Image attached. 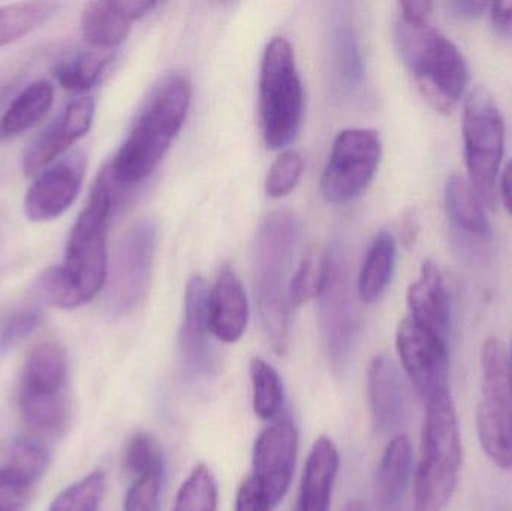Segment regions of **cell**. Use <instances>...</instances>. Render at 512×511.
<instances>
[{"mask_svg":"<svg viewBox=\"0 0 512 511\" xmlns=\"http://www.w3.org/2000/svg\"><path fill=\"white\" fill-rule=\"evenodd\" d=\"M192 87L182 74L165 75L141 107L107 173L113 189L134 188L152 176L185 125Z\"/></svg>","mask_w":512,"mask_h":511,"instance_id":"6da1fadb","label":"cell"},{"mask_svg":"<svg viewBox=\"0 0 512 511\" xmlns=\"http://www.w3.org/2000/svg\"><path fill=\"white\" fill-rule=\"evenodd\" d=\"M298 240V221L288 210L270 213L255 243V297L262 332L277 356L288 351L289 270Z\"/></svg>","mask_w":512,"mask_h":511,"instance_id":"7a4b0ae2","label":"cell"},{"mask_svg":"<svg viewBox=\"0 0 512 511\" xmlns=\"http://www.w3.org/2000/svg\"><path fill=\"white\" fill-rule=\"evenodd\" d=\"M394 42L403 65L423 98L441 114H450L465 96L469 66L462 51L429 23L397 18Z\"/></svg>","mask_w":512,"mask_h":511,"instance_id":"3957f363","label":"cell"},{"mask_svg":"<svg viewBox=\"0 0 512 511\" xmlns=\"http://www.w3.org/2000/svg\"><path fill=\"white\" fill-rule=\"evenodd\" d=\"M462 467L459 417L448 390L426 402L414 511H444L459 485Z\"/></svg>","mask_w":512,"mask_h":511,"instance_id":"277c9868","label":"cell"},{"mask_svg":"<svg viewBox=\"0 0 512 511\" xmlns=\"http://www.w3.org/2000/svg\"><path fill=\"white\" fill-rule=\"evenodd\" d=\"M113 207L114 189L104 168L72 227L66 243L65 263L60 266L72 309L95 299L107 281V236Z\"/></svg>","mask_w":512,"mask_h":511,"instance_id":"5b68a950","label":"cell"},{"mask_svg":"<svg viewBox=\"0 0 512 511\" xmlns=\"http://www.w3.org/2000/svg\"><path fill=\"white\" fill-rule=\"evenodd\" d=\"M303 110L294 51L285 38H273L265 47L259 75V119L268 149H283L297 138Z\"/></svg>","mask_w":512,"mask_h":511,"instance_id":"8992f818","label":"cell"},{"mask_svg":"<svg viewBox=\"0 0 512 511\" xmlns=\"http://www.w3.org/2000/svg\"><path fill=\"white\" fill-rule=\"evenodd\" d=\"M462 137L469 185L484 207L493 210L505 153V122L495 98L484 87L466 93Z\"/></svg>","mask_w":512,"mask_h":511,"instance_id":"52a82bcc","label":"cell"},{"mask_svg":"<svg viewBox=\"0 0 512 511\" xmlns=\"http://www.w3.org/2000/svg\"><path fill=\"white\" fill-rule=\"evenodd\" d=\"M18 408L23 422L38 434H59L69 417L68 354L57 342L32 348L21 374Z\"/></svg>","mask_w":512,"mask_h":511,"instance_id":"ba28073f","label":"cell"},{"mask_svg":"<svg viewBox=\"0 0 512 511\" xmlns=\"http://www.w3.org/2000/svg\"><path fill=\"white\" fill-rule=\"evenodd\" d=\"M480 362L478 440L496 467L512 470V371L504 342L498 338L486 339Z\"/></svg>","mask_w":512,"mask_h":511,"instance_id":"9c48e42d","label":"cell"},{"mask_svg":"<svg viewBox=\"0 0 512 511\" xmlns=\"http://www.w3.org/2000/svg\"><path fill=\"white\" fill-rule=\"evenodd\" d=\"M319 321L331 366L342 374L357 336V311L351 287L348 254L339 243L327 249V275L318 296Z\"/></svg>","mask_w":512,"mask_h":511,"instance_id":"30bf717a","label":"cell"},{"mask_svg":"<svg viewBox=\"0 0 512 511\" xmlns=\"http://www.w3.org/2000/svg\"><path fill=\"white\" fill-rule=\"evenodd\" d=\"M382 158V143L373 129H343L334 138L330 159L321 177L325 201L345 204L360 197L375 177Z\"/></svg>","mask_w":512,"mask_h":511,"instance_id":"8fae6325","label":"cell"},{"mask_svg":"<svg viewBox=\"0 0 512 511\" xmlns=\"http://www.w3.org/2000/svg\"><path fill=\"white\" fill-rule=\"evenodd\" d=\"M156 248V225L150 219L135 222L120 240L108 285V311L129 314L146 299Z\"/></svg>","mask_w":512,"mask_h":511,"instance_id":"7c38bea8","label":"cell"},{"mask_svg":"<svg viewBox=\"0 0 512 511\" xmlns=\"http://www.w3.org/2000/svg\"><path fill=\"white\" fill-rule=\"evenodd\" d=\"M396 350L406 375L424 402L450 390L447 339L435 330L408 315L397 326Z\"/></svg>","mask_w":512,"mask_h":511,"instance_id":"4fadbf2b","label":"cell"},{"mask_svg":"<svg viewBox=\"0 0 512 511\" xmlns=\"http://www.w3.org/2000/svg\"><path fill=\"white\" fill-rule=\"evenodd\" d=\"M298 455V431L294 420L282 416L262 429L252 455V477L265 489L274 507L288 494Z\"/></svg>","mask_w":512,"mask_h":511,"instance_id":"5bb4252c","label":"cell"},{"mask_svg":"<svg viewBox=\"0 0 512 511\" xmlns=\"http://www.w3.org/2000/svg\"><path fill=\"white\" fill-rule=\"evenodd\" d=\"M86 167L84 153L75 152L42 170L27 189L24 216L32 222H50L60 218L77 200Z\"/></svg>","mask_w":512,"mask_h":511,"instance_id":"9a60e30c","label":"cell"},{"mask_svg":"<svg viewBox=\"0 0 512 511\" xmlns=\"http://www.w3.org/2000/svg\"><path fill=\"white\" fill-rule=\"evenodd\" d=\"M93 117L95 102L92 98H78L69 102L62 116L47 126L24 153V174H39L45 167L53 164L75 141L90 131Z\"/></svg>","mask_w":512,"mask_h":511,"instance_id":"2e32d148","label":"cell"},{"mask_svg":"<svg viewBox=\"0 0 512 511\" xmlns=\"http://www.w3.org/2000/svg\"><path fill=\"white\" fill-rule=\"evenodd\" d=\"M206 318L210 335L218 341L234 344L245 335L249 323L248 296L231 267L225 266L213 287L207 290Z\"/></svg>","mask_w":512,"mask_h":511,"instance_id":"e0dca14e","label":"cell"},{"mask_svg":"<svg viewBox=\"0 0 512 511\" xmlns=\"http://www.w3.org/2000/svg\"><path fill=\"white\" fill-rule=\"evenodd\" d=\"M156 5L158 3L149 0L89 2L81 14L84 39L98 50L119 47L128 38L132 23L149 14Z\"/></svg>","mask_w":512,"mask_h":511,"instance_id":"ac0fdd59","label":"cell"},{"mask_svg":"<svg viewBox=\"0 0 512 511\" xmlns=\"http://www.w3.org/2000/svg\"><path fill=\"white\" fill-rule=\"evenodd\" d=\"M370 417L378 434H391L402 425L406 414V392L396 362L387 354H379L367 371Z\"/></svg>","mask_w":512,"mask_h":511,"instance_id":"d6986e66","label":"cell"},{"mask_svg":"<svg viewBox=\"0 0 512 511\" xmlns=\"http://www.w3.org/2000/svg\"><path fill=\"white\" fill-rule=\"evenodd\" d=\"M206 282L201 276L189 279L185 294V315L180 330V351L186 368L207 374L215 368V354L209 339L206 318Z\"/></svg>","mask_w":512,"mask_h":511,"instance_id":"ffe728a7","label":"cell"},{"mask_svg":"<svg viewBox=\"0 0 512 511\" xmlns=\"http://www.w3.org/2000/svg\"><path fill=\"white\" fill-rule=\"evenodd\" d=\"M408 306L411 317L448 339L451 326V300L444 275L438 264L426 260L420 276L409 287Z\"/></svg>","mask_w":512,"mask_h":511,"instance_id":"44dd1931","label":"cell"},{"mask_svg":"<svg viewBox=\"0 0 512 511\" xmlns=\"http://www.w3.org/2000/svg\"><path fill=\"white\" fill-rule=\"evenodd\" d=\"M340 458L336 444L321 437L313 444L301 479L298 511H330Z\"/></svg>","mask_w":512,"mask_h":511,"instance_id":"7402d4cb","label":"cell"},{"mask_svg":"<svg viewBox=\"0 0 512 511\" xmlns=\"http://www.w3.org/2000/svg\"><path fill=\"white\" fill-rule=\"evenodd\" d=\"M414 465L411 440L399 434L385 447L376 470L375 495L381 511H396L405 497Z\"/></svg>","mask_w":512,"mask_h":511,"instance_id":"603a6c76","label":"cell"},{"mask_svg":"<svg viewBox=\"0 0 512 511\" xmlns=\"http://www.w3.org/2000/svg\"><path fill=\"white\" fill-rule=\"evenodd\" d=\"M343 5L333 17L331 27V54H333L334 75L343 92L354 93L363 84L364 71L357 33L351 17Z\"/></svg>","mask_w":512,"mask_h":511,"instance_id":"cb8c5ba5","label":"cell"},{"mask_svg":"<svg viewBox=\"0 0 512 511\" xmlns=\"http://www.w3.org/2000/svg\"><path fill=\"white\" fill-rule=\"evenodd\" d=\"M54 102L50 81L38 80L21 90L0 119V140L18 137L47 116Z\"/></svg>","mask_w":512,"mask_h":511,"instance_id":"d4e9b609","label":"cell"},{"mask_svg":"<svg viewBox=\"0 0 512 511\" xmlns=\"http://www.w3.org/2000/svg\"><path fill=\"white\" fill-rule=\"evenodd\" d=\"M445 209L453 227L478 239L492 234L486 207L481 203L469 182L462 176H451L445 185Z\"/></svg>","mask_w":512,"mask_h":511,"instance_id":"484cf974","label":"cell"},{"mask_svg":"<svg viewBox=\"0 0 512 511\" xmlns=\"http://www.w3.org/2000/svg\"><path fill=\"white\" fill-rule=\"evenodd\" d=\"M396 240L381 231L370 243L358 275L357 291L363 302L373 303L387 290L396 269Z\"/></svg>","mask_w":512,"mask_h":511,"instance_id":"4316f807","label":"cell"},{"mask_svg":"<svg viewBox=\"0 0 512 511\" xmlns=\"http://www.w3.org/2000/svg\"><path fill=\"white\" fill-rule=\"evenodd\" d=\"M113 59L110 51L87 48L63 60L54 69L57 81L69 92L81 93L92 89Z\"/></svg>","mask_w":512,"mask_h":511,"instance_id":"83f0119b","label":"cell"},{"mask_svg":"<svg viewBox=\"0 0 512 511\" xmlns=\"http://www.w3.org/2000/svg\"><path fill=\"white\" fill-rule=\"evenodd\" d=\"M252 384V408L255 416L264 422H274L283 413L282 378L276 369L261 357H254L249 365Z\"/></svg>","mask_w":512,"mask_h":511,"instance_id":"f1b7e54d","label":"cell"},{"mask_svg":"<svg viewBox=\"0 0 512 511\" xmlns=\"http://www.w3.org/2000/svg\"><path fill=\"white\" fill-rule=\"evenodd\" d=\"M59 8L56 2H20L0 6V47L29 35L50 20Z\"/></svg>","mask_w":512,"mask_h":511,"instance_id":"f546056e","label":"cell"},{"mask_svg":"<svg viewBox=\"0 0 512 511\" xmlns=\"http://www.w3.org/2000/svg\"><path fill=\"white\" fill-rule=\"evenodd\" d=\"M327 275V251L321 246H313L301 258L300 266L289 281V303L301 306L316 299L324 287Z\"/></svg>","mask_w":512,"mask_h":511,"instance_id":"4dcf8cb0","label":"cell"},{"mask_svg":"<svg viewBox=\"0 0 512 511\" xmlns=\"http://www.w3.org/2000/svg\"><path fill=\"white\" fill-rule=\"evenodd\" d=\"M219 486L215 474L207 465L192 470L180 486L173 511H218Z\"/></svg>","mask_w":512,"mask_h":511,"instance_id":"1f68e13d","label":"cell"},{"mask_svg":"<svg viewBox=\"0 0 512 511\" xmlns=\"http://www.w3.org/2000/svg\"><path fill=\"white\" fill-rule=\"evenodd\" d=\"M107 491V477L93 471L60 492L47 511H99Z\"/></svg>","mask_w":512,"mask_h":511,"instance_id":"d6a6232c","label":"cell"},{"mask_svg":"<svg viewBox=\"0 0 512 511\" xmlns=\"http://www.w3.org/2000/svg\"><path fill=\"white\" fill-rule=\"evenodd\" d=\"M126 471L135 479L146 476L164 477V453L155 437L138 432L125 450Z\"/></svg>","mask_w":512,"mask_h":511,"instance_id":"836d02e7","label":"cell"},{"mask_svg":"<svg viewBox=\"0 0 512 511\" xmlns=\"http://www.w3.org/2000/svg\"><path fill=\"white\" fill-rule=\"evenodd\" d=\"M39 479L3 462L0 465V511H24Z\"/></svg>","mask_w":512,"mask_h":511,"instance_id":"e575fe53","label":"cell"},{"mask_svg":"<svg viewBox=\"0 0 512 511\" xmlns=\"http://www.w3.org/2000/svg\"><path fill=\"white\" fill-rule=\"evenodd\" d=\"M304 162L300 153L286 150L271 164L265 180V192L271 198H283L294 191L303 174Z\"/></svg>","mask_w":512,"mask_h":511,"instance_id":"d590c367","label":"cell"},{"mask_svg":"<svg viewBox=\"0 0 512 511\" xmlns=\"http://www.w3.org/2000/svg\"><path fill=\"white\" fill-rule=\"evenodd\" d=\"M41 320V311L36 308L24 309L12 315L0 333V353L14 350L24 339L29 338L38 329Z\"/></svg>","mask_w":512,"mask_h":511,"instance_id":"8d00e7d4","label":"cell"},{"mask_svg":"<svg viewBox=\"0 0 512 511\" xmlns=\"http://www.w3.org/2000/svg\"><path fill=\"white\" fill-rule=\"evenodd\" d=\"M162 477L146 476L135 479L125 498L123 511H158Z\"/></svg>","mask_w":512,"mask_h":511,"instance_id":"74e56055","label":"cell"},{"mask_svg":"<svg viewBox=\"0 0 512 511\" xmlns=\"http://www.w3.org/2000/svg\"><path fill=\"white\" fill-rule=\"evenodd\" d=\"M273 509L270 497L254 477L251 476L242 483L237 492L236 511H273Z\"/></svg>","mask_w":512,"mask_h":511,"instance_id":"f35d334b","label":"cell"},{"mask_svg":"<svg viewBox=\"0 0 512 511\" xmlns=\"http://www.w3.org/2000/svg\"><path fill=\"white\" fill-rule=\"evenodd\" d=\"M490 20L501 35L512 36V0L490 3Z\"/></svg>","mask_w":512,"mask_h":511,"instance_id":"ab89813d","label":"cell"},{"mask_svg":"<svg viewBox=\"0 0 512 511\" xmlns=\"http://www.w3.org/2000/svg\"><path fill=\"white\" fill-rule=\"evenodd\" d=\"M489 2H477V0H454L448 3L451 14L463 20H474L489 11Z\"/></svg>","mask_w":512,"mask_h":511,"instance_id":"60d3db41","label":"cell"},{"mask_svg":"<svg viewBox=\"0 0 512 511\" xmlns=\"http://www.w3.org/2000/svg\"><path fill=\"white\" fill-rule=\"evenodd\" d=\"M399 8V17L403 20L426 23L433 5L432 2H427V0H409V2H400Z\"/></svg>","mask_w":512,"mask_h":511,"instance_id":"b9f144b4","label":"cell"},{"mask_svg":"<svg viewBox=\"0 0 512 511\" xmlns=\"http://www.w3.org/2000/svg\"><path fill=\"white\" fill-rule=\"evenodd\" d=\"M499 192L505 209L512 216V158L505 164L504 171L499 176Z\"/></svg>","mask_w":512,"mask_h":511,"instance_id":"7bdbcfd3","label":"cell"},{"mask_svg":"<svg viewBox=\"0 0 512 511\" xmlns=\"http://www.w3.org/2000/svg\"><path fill=\"white\" fill-rule=\"evenodd\" d=\"M403 227H405V230H403V242L408 246L414 245L418 233L417 222H415V219L412 218V216H409Z\"/></svg>","mask_w":512,"mask_h":511,"instance_id":"ee69618b","label":"cell"},{"mask_svg":"<svg viewBox=\"0 0 512 511\" xmlns=\"http://www.w3.org/2000/svg\"><path fill=\"white\" fill-rule=\"evenodd\" d=\"M345 511H370L369 507L366 506V504L363 503V501H351V503L346 506Z\"/></svg>","mask_w":512,"mask_h":511,"instance_id":"f6af8a7d","label":"cell"},{"mask_svg":"<svg viewBox=\"0 0 512 511\" xmlns=\"http://www.w3.org/2000/svg\"><path fill=\"white\" fill-rule=\"evenodd\" d=\"M508 357H510V365H511V371H512V341H511L510 351H508Z\"/></svg>","mask_w":512,"mask_h":511,"instance_id":"bcb514c9","label":"cell"}]
</instances>
